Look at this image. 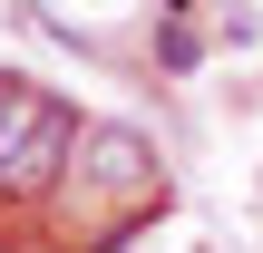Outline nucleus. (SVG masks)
Instances as JSON below:
<instances>
[{
    "instance_id": "1",
    "label": "nucleus",
    "mask_w": 263,
    "mask_h": 253,
    "mask_svg": "<svg viewBox=\"0 0 263 253\" xmlns=\"http://www.w3.org/2000/svg\"><path fill=\"white\" fill-rule=\"evenodd\" d=\"M68 185H78L88 205H127V215H146V205L166 195V185H156V146H146L137 127H78Z\"/></svg>"
},
{
    "instance_id": "2",
    "label": "nucleus",
    "mask_w": 263,
    "mask_h": 253,
    "mask_svg": "<svg viewBox=\"0 0 263 253\" xmlns=\"http://www.w3.org/2000/svg\"><path fill=\"white\" fill-rule=\"evenodd\" d=\"M39 107H49V88H29V78H20V88L0 98V176H10V156L29 146V127H39Z\"/></svg>"
},
{
    "instance_id": "3",
    "label": "nucleus",
    "mask_w": 263,
    "mask_h": 253,
    "mask_svg": "<svg viewBox=\"0 0 263 253\" xmlns=\"http://www.w3.org/2000/svg\"><path fill=\"white\" fill-rule=\"evenodd\" d=\"M10 88H20V78H10V68H0V98H10Z\"/></svg>"
}]
</instances>
